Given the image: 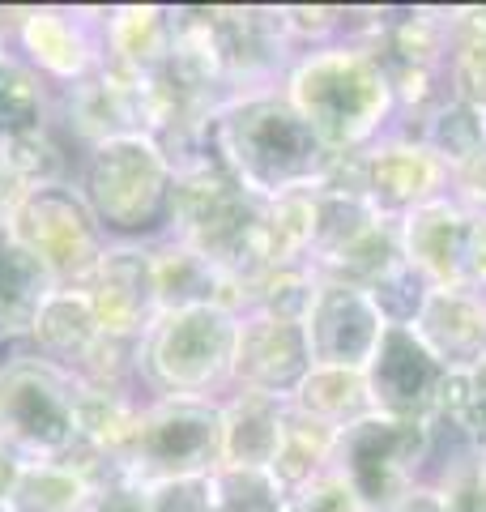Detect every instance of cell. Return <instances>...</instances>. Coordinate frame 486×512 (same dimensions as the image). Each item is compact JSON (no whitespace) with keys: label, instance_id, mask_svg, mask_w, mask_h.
Listing matches in <instances>:
<instances>
[{"label":"cell","instance_id":"36","mask_svg":"<svg viewBox=\"0 0 486 512\" xmlns=\"http://www.w3.org/2000/svg\"><path fill=\"white\" fill-rule=\"evenodd\" d=\"M448 197L474 214H486V146L448 171Z\"/></svg>","mask_w":486,"mask_h":512},{"label":"cell","instance_id":"8","mask_svg":"<svg viewBox=\"0 0 486 512\" xmlns=\"http://www.w3.org/2000/svg\"><path fill=\"white\" fill-rule=\"evenodd\" d=\"M9 231L52 274L56 286H81L111 244L99 218L90 214L86 197L77 192V184L26 192L18 214L9 218Z\"/></svg>","mask_w":486,"mask_h":512},{"label":"cell","instance_id":"18","mask_svg":"<svg viewBox=\"0 0 486 512\" xmlns=\"http://www.w3.org/2000/svg\"><path fill=\"white\" fill-rule=\"evenodd\" d=\"M154 286H158V312L180 308H226L248 312V291L231 282L218 265H209L201 252H192L180 239L162 235L154 239Z\"/></svg>","mask_w":486,"mask_h":512},{"label":"cell","instance_id":"23","mask_svg":"<svg viewBox=\"0 0 486 512\" xmlns=\"http://www.w3.org/2000/svg\"><path fill=\"white\" fill-rule=\"evenodd\" d=\"M290 406L333 431H346L359 419H367V414H376L367 372H354V367H312L295 389V397H290Z\"/></svg>","mask_w":486,"mask_h":512},{"label":"cell","instance_id":"33","mask_svg":"<svg viewBox=\"0 0 486 512\" xmlns=\"http://www.w3.org/2000/svg\"><path fill=\"white\" fill-rule=\"evenodd\" d=\"M444 77H448V99L486 116V35L457 26V43L448 52Z\"/></svg>","mask_w":486,"mask_h":512},{"label":"cell","instance_id":"35","mask_svg":"<svg viewBox=\"0 0 486 512\" xmlns=\"http://www.w3.org/2000/svg\"><path fill=\"white\" fill-rule=\"evenodd\" d=\"M150 512H214V483L209 474L197 478H171V483H154Z\"/></svg>","mask_w":486,"mask_h":512},{"label":"cell","instance_id":"38","mask_svg":"<svg viewBox=\"0 0 486 512\" xmlns=\"http://www.w3.org/2000/svg\"><path fill=\"white\" fill-rule=\"evenodd\" d=\"M26 184L18 180V171L5 163V154H0V227H9V218L18 214V205L26 201Z\"/></svg>","mask_w":486,"mask_h":512},{"label":"cell","instance_id":"20","mask_svg":"<svg viewBox=\"0 0 486 512\" xmlns=\"http://www.w3.org/2000/svg\"><path fill=\"white\" fill-rule=\"evenodd\" d=\"M290 402L252 389H231L222 397V466L269 470L282 444Z\"/></svg>","mask_w":486,"mask_h":512},{"label":"cell","instance_id":"30","mask_svg":"<svg viewBox=\"0 0 486 512\" xmlns=\"http://www.w3.org/2000/svg\"><path fill=\"white\" fill-rule=\"evenodd\" d=\"M0 154H5V163L18 171V180L30 192L69 184V154H64L60 137H56V120L43 124V128H26V133L5 137L0 141Z\"/></svg>","mask_w":486,"mask_h":512},{"label":"cell","instance_id":"7","mask_svg":"<svg viewBox=\"0 0 486 512\" xmlns=\"http://www.w3.org/2000/svg\"><path fill=\"white\" fill-rule=\"evenodd\" d=\"M0 440L35 461H64L77 440V380L39 355L0 359Z\"/></svg>","mask_w":486,"mask_h":512},{"label":"cell","instance_id":"42","mask_svg":"<svg viewBox=\"0 0 486 512\" xmlns=\"http://www.w3.org/2000/svg\"><path fill=\"white\" fill-rule=\"evenodd\" d=\"M0 512H13V508H9V504H0Z\"/></svg>","mask_w":486,"mask_h":512},{"label":"cell","instance_id":"6","mask_svg":"<svg viewBox=\"0 0 486 512\" xmlns=\"http://www.w3.org/2000/svg\"><path fill=\"white\" fill-rule=\"evenodd\" d=\"M435 457H440V436L431 423L367 414L337 436L333 470L346 478L367 512H388L410 487L427 483Z\"/></svg>","mask_w":486,"mask_h":512},{"label":"cell","instance_id":"40","mask_svg":"<svg viewBox=\"0 0 486 512\" xmlns=\"http://www.w3.org/2000/svg\"><path fill=\"white\" fill-rule=\"evenodd\" d=\"M26 466H30V461H26L22 453H13V448L0 440V504H9V500H13V491H18Z\"/></svg>","mask_w":486,"mask_h":512},{"label":"cell","instance_id":"25","mask_svg":"<svg viewBox=\"0 0 486 512\" xmlns=\"http://www.w3.org/2000/svg\"><path fill=\"white\" fill-rule=\"evenodd\" d=\"M342 431L324 427L316 419H307L295 406L286 410V427H282V444H278V457H273L269 474L282 483V491H299L303 483H312L324 470L333 466V448Z\"/></svg>","mask_w":486,"mask_h":512},{"label":"cell","instance_id":"37","mask_svg":"<svg viewBox=\"0 0 486 512\" xmlns=\"http://www.w3.org/2000/svg\"><path fill=\"white\" fill-rule=\"evenodd\" d=\"M90 512H150V491L120 474V478H111V483L94 487Z\"/></svg>","mask_w":486,"mask_h":512},{"label":"cell","instance_id":"14","mask_svg":"<svg viewBox=\"0 0 486 512\" xmlns=\"http://www.w3.org/2000/svg\"><path fill=\"white\" fill-rule=\"evenodd\" d=\"M150 244H107L94 274L77 286V291H86L103 333H111V338H145V329L158 320Z\"/></svg>","mask_w":486,"mask_h":512},{"label":"cell","instance_id":"39","mask_svg":"<svg viewBox=\"0 0 486 512\" xmlns=\"http://www.w3.org/2000/svg\"><path fill=\"white\" fill-rule=\"evenodd\" d=\"M388 512H448V508H444L440 487H435L431 478H427V483H418V487L405 491L401 500H397L393 508H388Z\"/></svg>","mask_w":486,"mask_h":512},{"label":"cell","instance_id":"2","mask_svg":"<svg viewBox=\"0 0 486 512\" xmlns=\"http://www.w3.org/2000/svg\"><path fill=\"white\" fill-rule=\"evenodd\" d=\"M214 146L231 175L261 201H278L286 192L316 188L329 171L333 154L320 146L282 90L243 94L214 116Z\"/></svg>","mask_w":486,"mask_h":512},{"label":"cell","instance_id":"5","mask_svg":"<svg viewBox=\"0 0 486 512\" xmlns=\"http://www.w3.org/2000/svg\"><path fill=\"white\" fill-rule=\"evenodd\" d=\"M222 466V402L145 397L120 453V474L141 487L214 474Z\"/></svg>","mask_w":486,"mask_h":512},{"label":"cell","instance_id":"21","mask_svg":"<svg viewBox=\"0 0 486 512\" xmlns=\"http://www.w3.org/2000/svg\"><path fill=\"white\" fill-rule=\"evenodd\" d=\"M30 342H35L39 359L56 363L69 376H77L103 342V325H99V316H94L86 291L60 286V291L43 303L35 329H30Z\"/></svg>","mask_w":486,"mask_h":512},{"label":"cell","instance_id":"32","mask_svg":"<svg viewBox=\"0 0 486 512\" xmlns=\"http://www.w3.org/2000/svg\"><path fill=\"white\" fill-rule=\"evenodd\" d=\"M316 286H320V278L312 274V269H303V265H295V269H265V274L252 282V291H248V312L299 320L303 325V316H307V308H312V299H316Z\"/></svg>","mask_w":486,"mask_h":512},{"label":"cell","instance_id":"28","mask_svg":"<svg viewBox=\"0 0 486 512\" xmlns=\"http://www.w3.org/2000/svg\"><path fill=\"white\" fill-rule=\"evenodd\" d=\"M94 487L69 466L56 461H35L22 470V483L13 491V512H90Z\"/></svg>","mask_w":486,"mask_h":512},{"label":"cell","instance_id":"24","mask_svg":"<svg viewBox=\"0 0 486 512\" xmlns=\"http://www.w3.org/2000/svg\"><path fill=\"white\" fill-rule=\"evenodd\" d=\"M435 436L486 457V372H448L431 414Z\"/></svg>","mask_w":486,"mask_h":512},{"label":"cell","instance_id":"26","mask_svg":"<svg viewBox=\"0 0 486 512\" xmlns=\"http://www.w3.org/2000/svg\"><path fill=\"white\" fill-rule=\"evenodd\" d=\"M312 239H316V188L286 192L265 201V261L269 269H312Z\"/></svg>","mask_w":486,"mask_h":512},{"label":"cell","instance_id":"27","mask_svg":"<svg viewBox=\"0 0 486 512\" xmlns=\"http://www.w3.org/2000/svg\"><path fill=\"white\" fill-rule=\"evenodd\" d=\"M380 214L371 210L363 192H333L316 188V239H312V274L329 256L350 248L367 227H376Z\"/></svg>","mask_w":486,"mask_h":512},{"label":"cell","instance_id":"15","mask_svg":"<svg viewBox=\"0 0 486 512\" xmlns=\"http://www.w3.org/2000/svg\"><path fill=\"white\" fill-rule=\"evenodd\" d=\"M307 372H312V350H307V333L299 320H282L265 312L239 316L231 389H252L290 402Z\"/></svg>","mask_w":486,"mask_h":512},{"label":"cell","instance_id":"41","mask_svg":"<svg viewBox=\"0 0 486 512\" xmlns=\"http://www.w3.org/2000/svg\"><path fill=\"white\" fill-rule=\"evenodd\" d=\"M0 60H5V35H0Z\"/></svg>","mask_w":486,"mask_h":512},{"label":"cell","instance_id":"9","mask_svg":"<svg viewBox=\"0 0 486 512\" xmlns=\"http://www.w3.org/2000/svg\"><path fill=\"white\" fill-rule=\"evenodd\" d=\"M401 256L427 286L486 295V214H474L452 197H440L397 222Z\"/></svg>","mask_w":486,"mask_h":512},{"label":"cell","instance_id":"19","mask_svg":"<svg viewBox=\"0 0 486 512\" xmlns=\"http://www.w3.org/2000/svg\"><path fill=\"white\" fill-rule=\"evenodd\" d=\"M175 52V13L128 5L103 13V64L128 77H154Z\"/></svg>","mask_w":486,"mask_h":512},{"label":"cell","instance_id":"34","mask_svg":"<svg viewBox=\"0 0 486 512\" xmlns=\"http://www.w3.org/2000/svg\"><path fill=\"white\" fill-rule=\"evenodd\" d=\"M427 291H431L427 278L418 274V269L401 256V261L388 269V274H384L376 286H371L367 295H371V303L380 308L384 325H405V329H410V325H414V316H418V308H423Z\"/></svg>","mask_w":486,"mask_h":512},{"label":"cell","instance_id":"31","mask_svg":"<svg viewBox=\"0 0 486 512\" xmlns=\"http://www.w3.org/2000/svg\"><path fill=\"white\" fill-rule=\"evenodd\" d=\"M209 483H214V512H286V491L269 470L218 466Z\"/></svg>","mask_w":486,"mask_h":512},{"label":"cell","instance_id":"12","mask_svg":"<svg viewBox=\"0 0 486 512\" xmlns=\"http://www.w3.org/2000/svg\"><path fill=\"white\" fill-rule=\"evenodd\" d=\"M363 197L388 222L448 197V167L414 133L388 128L376 146L363 150Z\"/></svg>","mask_w":486,"mask_h":512},{"label":"cell","instance_id":"16","mask_svg":"<svg viewBox=\"0 0 486 512\" xmlns=\"http://www.w3.org/2000/svg\"><path fill=\"white\" fill-rule=\"evenodd\" d=\"M448 372L431 359V350L414 338V329L388 325L367 363V389L376 414L388 419H423L431 423Z\"/></svg>","mask_w":486,"mask_h":512},{"label":"cell","instance_id":"11","mask_svg":"<svg viewBox=\"0 0 486 512\" xmlns=\"http://www.w3.org/2000/svg\"><path fill=\"white\" fill-rule=\"evenodd\" d=\"M22 60L52 90H69L103 69V13L94 9H22Z\"/></svg>","mask_w":486,"mask_h":512},{"label":"cell","instance_id":"3","mask_svg":"<svg viewBox=\"0 0 486 512\" xmlns=\"http://www.w3.org/2000/svg\"><path fill=\"white\" fill-rule=\"evenodd\" d=\"M175 171L154 137L99 141L81 158L77 192L111 244H150L167 235Z\"/></svg>","mask_w":486,"mask_h":512},{"label":"cell","instance_id":"13","mask_svg":"<svg viewBox=\"0 0 486 512\" xmlns=\"http://www.w3.org/2000/svg\"><path fill=\"white\" fill-rule=\"evenodd\" d=\"M384 329H388L384 316L367 291L346 282H324V278L316 286L312 308L303 316L312 367H354V372H367Z\"/></svg>","mask_w":486,"mask_h":512},{"label":"cell","instance_id":"1","mask_svg":"<svg viewBox=\"0 0 486 512\" xmlns=\"http://www.w3.org/2000/svg\"><path fill=\"white\" fill-rule=\"evenodd\" d=\"M290 107L312 124L320 146L333 158L363 154L393 128L397 103L384 64L367 47L333 43L295 56L282 77Z\"/></svg>","mask_w":486,"mask_h":512},{"label":"cell","instance_id":"22","mask_svg":"<svg viewBox=\"0 0 486 512\" xmlns=\"http://www.w3.org/2000/svg\"><path fill=\"white\" fill-rule=\"evenodd\" d=\"M56 291L60 286L52 282V274L18 244V235L0 227V342L30 338L43 303Z\"/></svg>","mask_w":486,"mask_h":512},{"label":"cell","instance_id":"29","mask_svg":"<svg viewBox=\"0 0 486 512\" xmlns=\"http://www.w3.org/2000/svg\"><path fill=\"white\" fill-rule=\"evenodd\" d=\"M414 137L452 171V167H461L465 158H474L486 146V116L474 111V107L457 103V99H444L423 124H418Z\"/></svg>","mask_w":486,"mask_h":512},{"label":"cell","instance_id":"4","mask_svg":"<svg viewBox=\"0 0 486 512\" xmlns=\"http://www.w3.org/2000/svg\"><path fill=\"white\" fill-rule=\"evenodd\" d=\"M239 312L180 308L158 312L141 338V389L150 397H205L231 393Z\"/></svg>","mask_w":486,"mask_h":512},{"label":"cell","instance_id":"10","mask_svg":"<svg viewBox=\"0 0 486 512\" xmlns=\"http://www.w3.org/2000/svg\"><path fill=\"white\" fill-rule=\"evenodd\" d=\"M52 120H64V128L90 146L116 137H150L154 133V94L145 77H128L120 69H94L86 82L69 90H56Z\"/></svg>","mask_w":486,"mask_h":512},{"label":"cell","instance_id":"17","mask_svg":"<svg viewBox=\"0 0 486 512\" xmlns=\"http://www.w3.org/2000/svg\"><path fill=\"white\" fill-rule=\"evenodd\" d=\"M410 329L444 372H478L486 363V295L478 291L431 286Z\"/></svg>","mask_w":486,"mask_h":512}]
</instances>
